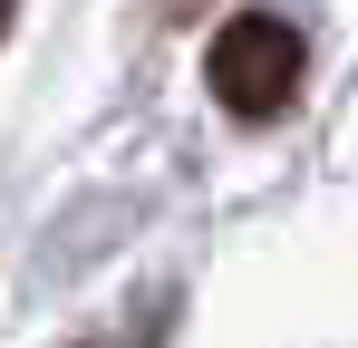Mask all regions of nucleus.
<instances>
[{"instance_id":"nucleus-2","label":"nucleus","mask_w":358,"mask_h":348,"mask_svg":"<svg viewBox=\"0 0 358 348\" xmlns=\"http://www.w3.org/2000/svg\"><path fill=\"white\" fill-rule=\"evenodd\" d=\"M155 10H165V20H203L213 0H155Z\"/></svg>"},{"instance_id":"nucleus-1","label":"nucleus","mask_w":358,"mask_h":348,"mask_svg":"<svg viewBox=\"0 0 358 348\" xmlns=\"http://www.w3.org/2000/svg\"><path fill=\"white\" fill-rule=\"evenodd\" d=\"M300 68H310V49H300L291 20H271V10H242V20H223L213 29V58H203V78H213V107L242 116V126H262V116H281L300 97Z\"/></svg>"},{"instance_id":"nucleus-3","label":"nucleus","mask_w":358,"mask_h":348,"mask_svg":"<svg viewBox=\"0 0 358 348\" xmlns=\"http://www.w3.org/2000/svg\"><path fill=\"white\" fill-rule=\"evenodd\" d=\"M10 20H20V0H0V39H10Z\"/></svg>"},{"instance_id":"nucleus-4","label":"nucleus","mask_w":358,"mask_h":348,"mask_svg":"<svg viewBox=\"0 0 358 348\" xmlns=\"http://www.w3.org/2000/svg\"><path fill=\"white\" fill-rule=\"evenodd\" d=\"M68 348H97V339H68Z\"/></svg>"}]
</instances>
